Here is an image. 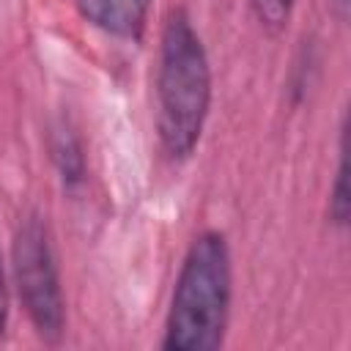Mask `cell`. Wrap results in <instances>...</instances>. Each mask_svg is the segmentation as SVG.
I'll return each mask as SVG.
<instances>
[{
    "instance_id": "6da1fadb",
    "label": "cell",
    "mask_w": 351,
    "mask_h": 351,
    "mask_svg": "<svg viewBox=\"0 0 351 351\" xmlns=\"http://www.w3.org/2000/svg\"><path fill=\"white\" fill-rule=\"evenodd\" d=\"M156 104V126L165 154L170 159H186L195 151L208 115L211 66L184 8H176L162 27Z\"/></svg>"
},
{
    "instance_id": "7a4b0ae2",
    "label": "cell",
    "mask_w": 351,
    "mask_h": 351,
    "mask_svg": "<svg viewBox=\"0 0 351 351\" xmlns=\"http://www.w3.org/2000/svg\"><path fill=\"white\" fill-rule=\"evenodd\" d=\"M230 310V252L219 230L189 244L165 324V351H214L222 346Z\"/></svg>"
},
{
    "instance_id": "3957f363",
    "label": "cell",
    "mask_w": 351,
    "mask_h": 351,
    "mask_svg": "<svg viewBox=\"0 0 351 351\" xmlns=\"http://www.w3.org/2000/svg\"><path fill=\"white\" fill-rule=\"evenodd\" d=\"M11 266L22 307L41 340L58 343L66 329V307L49 230L38 214L19 219L11 241Z\"/></svg>"
},
{
    "instance_id": "277c9868",
    "label": "cell",
    "mask_w": 351,
    "mask_h": 351,
    "mask_svg": "<svg viewBox=\"0 0 351 351\" xmlns=\"http://www.w3.org/2000/svg\"><path fill=\"white\" fill-rule=\"evenodd\" d=\"M74 3L82 19H88L90 25H96L110 36L132 38V41L143 36L151 8V0H74Z\"/></svg>"
},
{
    "instance_id": "5b68a950",
    "label": "cell",
    "mask_w": 351,
    "mask_h": 351,
    "mask_svg": "<svg viewBox=\"0 0 351 351\" xmlns=\"http://www.w3.org/2000/svg\"><path fill=\"white\" fill-rule=\"evenodd\" d=\"M49 151H52V162H55V170H58V176H60L63 189L74 192V189L85 181V156H82L80 137L74 134V129H71L69 123L60 121V123L52 129Z\"/></svg>"
},
{
    "instance_id": "8992f818",
    "label": "cell",
    "mask_w": 351,
    "mask_h": 351,
    "mask_svg": "<svg viewBox=\"0 0 351 351\" xmlns=\"http://www.w3.org/2000/svg\"><path fill=\"white\" fill-rule=\"evenodd\" d=\"M348 156H346V129H343V140H340V159H337V170H335V181H332V192H329V219L337 228L348 225Z\"/></svg>"
},
{
    "instance_id": "52a82bcc",
    "label": "cell",
    "mask_w": 351,
    "mask_h": 351,
    "mask_svg": "<svg viewBox=\"0 0 351 351\" xmlns=\"http://www.w3.org/2000/svg\"><path fill=\"white\" fill-rule=\"evenodd\" d=\"M293 5H296V0H250V8L255 14V19L269 33H277L288 25Z\"/></svg>"
},
{
    "instance_id": "ba28073f",
    "label": "cell",
    "mask_w": 351,
    "mask_h": 351,
    "mask_svg": "<svg viewBox=\"0 0 351 351\" xmlns=\"http://www.w3.org/2000/svg\"><path fill=\"white\" fill-rule=\"evenodd\" d=\"M5 324H8V282H5V269L0 258V337L5 332Z\"/></svg>"
}]
</instances>
